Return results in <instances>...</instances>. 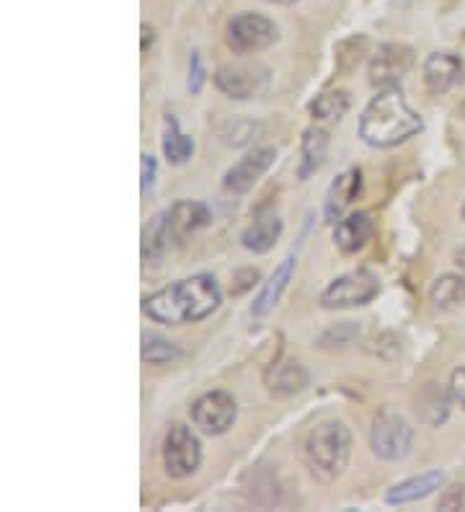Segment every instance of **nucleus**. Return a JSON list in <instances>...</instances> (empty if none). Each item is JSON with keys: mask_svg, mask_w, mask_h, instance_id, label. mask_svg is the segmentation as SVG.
<instances>
[{"mask_svg": "<svg viewBox=\"0 0 465 512\" xmlns=\"http://www.w3.org/2000/svg\"><path fill=\"white\" fill-rule=\"evenodd\" d=\"M220 303H223V293L215 277L194 275L148 295L143 300V313L155 324H197L212 316Z\"/></svg>", "mask_w": 465, "mask_h": 512, "instance_id": "obj_1", "label": "nucleus"}, {"mask_svg": "<svg viewBox=\"0 0 465 512\" xmlns=\"http://www.w3.org/2000/svg\"><path fill=\"white\" fill-rule=\"evenodd\" d=\"M424 130L422 114L409 107L398 86L380 88L360 117V138L370 148H396Z\"/></svg>", "mask_w": 465, "mask_h": 512, "instance_id": "obj_2", "label": "nucleus"}, {"mask_svg": "<svg viewBox=\"0 0 465 512\" xmlns=\"http://www.w3.org/2000/svg\"><path fill=\"white\" fill-rule=\"evenodd\" d=\"M305 458L310 471L323 481L344 474L352 458V432L339 419H323L305 438Z\"/></svg>", "mask_w": 465, "mask_h": 512, "instance_id": "obj_3", "label": "nucleus"}, {"mask_svg": "<svg viewBox=\"0 0 465 512\" xmlns=\"http://www.w3.org/2000/svg\"><path fill=\"white\" fill-rule=\"evenodd\" d=\"M370 448L380 461L398 463L414 448V427L406 417L396 412H380L372 419Z\"/></svg>", "mask_w": 465, "mask_h": 512, "instance_id": "obj_4", "label": "nucleus"}, {"mask_svg": "<svg viewBox=\"0 0 465 512\" xmlns=\"http://www.w3.org/2000/svg\"><path fill=\"white\" fill-rule=\"evenodd\" d=\"M380 282L372 275L370 269H354L347 275L336 277L329 282V288L321 293V306L329 311H339V308H360L367 306L370 300L378 298Z\"/></svg>", "mask_w": 465, "mask_h": 512, "instance_id": "obj_5", "label": "nucleus"}, {"mask_svg": "<svg viewBox=\"0 0 465 512\" xmlns=\"http://www.w3.org/2000/svg\"><path fill=\"white\" fill-rule=\"evenodd\" d=\"M202 463V443L186 425H171L163 438V466L171 479H189Z\"/></svg>", "mask_w": 465, "mask_h": 512, "instance_id": "obj_6", "label": "nucleus"}, {"mask_svg": "<svg viewBox=\"0 0 465 512\" xmlns=\"http://www.w3.org/2000/svg\"><path fill=\"white\" fill-rule=\"evenodd\" d=\"M279 32L274 21H269L261 13H238L228 24V47L236 55H254V52L267 50L277 42Z\"/></svg>", "mask_w": 465, "mask_h": 512, "instance_id": "obj_7", "label": "nucleus"}, {"mask_svg": "<svg viewBox=\"0 0 465 512\" xmlns=\"http://www.w3.org/2000/svg\"><path fill=\"white\" fill-rule=\"evenodd\" d=\"M236 417L238 404L228 391H210L192 404V422L210 438L225 435L233 427Z\"/></svg>", "mask_w": 465, "mask_h": 512, "instance_id": "obj_8", "label": "nucleus"}, {"mask_svg": "<svg viewBox=\"0 0 465 512\" xmlns=\"http://www.w3.org/2000/svg\"><path fill=\"white\" fill-rule=\"evenodd\" d=\"M414 65V52L406 44H380L370 60V83L378 88H391L406 78Z\"/></svg>", "mask_w": 465, "mask_h": 512, "instance_id": "obj_9", "label": "nucleus"}, {"mask_svg": "<svg viewBox=\"0 0 465 512\" xmlns=\"http://www.w3.org/2000/svg\"><path fill=\"white\" fill-rule=\"evenodd\" d=\"M274 161H277V150L272 145H259V148L248 150L236 166H230L225 171L223 187L230 194H246L248 189H254V184L259 182L261 176L272 169Z\"/></svg>", "mask_w": 465, "mask_h": 512, "instance_id": "obj_10", "label": "nucleus"}, {"mask_svg": "<svg viewBox=\"0 0 465 512\" xmlns=\"http://www.w3.org/2000/svg\"><path fill=\"white\" fill-rule=\"evenodd\" d=\"M264 83H267V70L259 65H220L215 73L217 91L236 101L254 99Z\"/></svg>", "mask_w": 465, "mask_h": 512, "instance_id": "obj_11", "label": "nucleus"}, {"mask_svg": "<svg viewBox=\"0 0 465 512\" xmlns=\"http://www.w3.org/2000/svg\"><path fill=\"white\" fill-rule=\"evenodd\" d=\"M465 75V60L458 52H432L424 60V83L432 94H447Z\"/></svg>", "mask_w": 465, "mask_h": 512, "instance_id": "obj_12", "label": "nucleus"}, {"mask_svg": "<svg viewBox=\"0 0 465 512\" xmlns=\"http://www.w3.org/2000/svg\"><path fill=\"white\" fill-rule=\"evenodd\" d=\"M166 218L176 244H181L184 238H189L192 233L202 231V228H207L212 223L210 207L197 200H179L176 205L168 207Z\"/></svg>", "mask_w": 465, "mask_h": 512, "instance_id": "obj_13", "label": "nucleus"}, {"mask_svg": "<svg viewBox=\"0 0 465 512\" xmlns=\"http://www.w3.org/2000/svg\"><path fill=\"white\" fill-rule=\"evenodd\" d=\"M372 236H375V220L370 213H352L334 225V244L344 256L365 249Z\"/></svg>", "mask_w": 465, "mask_h": 512, "instance_id": "obj_14", "label": "nucleus"}, {"mask_svg": "<svg viewBox=\"0 0 465 512\" xmlns=\"http://www.w3.org/2000/svg\"><path fill=\"white\" fill-rule=\"evenodd\" d=\"M442 487H445V471H424V474L411 476V479L401 481V484L388 489V492H385V502H388V505H411V502L427 500V497H432V494Z\"/></svg>", "mask_w": 465, "mask_h": 512, "instance_id": "obj_15", "label": "nucleus"}, {"mask_svg": "<svg viewBox=\"0 0 465 512\" xmlns=\"http://www.w3.org/2000/svg\"><path fill=\"white\" fill-rule=\"evenodd\" d=\"M362 192V171L360 169H349L344 174H339L334 179V184L329 187V194H326V205H323V215L329 223H339L344 210L352 205Z\"/></svg>", "mask_w": 465, "mask_h": 512, "instance_id": "obj_16", "label": "nucleus"}, {"mask_svg": "<svg viewBox=\"0 0 465 512\" xmlns=\"http://www.w3.org/2000/svg\"><path fill=\"white\" fill-rule=\"evenodd\" d=\"M269 394L277 399H290V396L300 394L308 386V370L298 363V360H279L264 375Z\"/></svg>", "mask_w": 465, "mask_h": 512, "instance_id": "obj_17", "label": "nucleus"}, {"mask_svg": "<svg viewBox=\"0 0 465 512\" xmlns=\"http://www.w3.org/2000/svg\"><path fill=\"white\" fill-rule=\"evenodd\" d=\"M282 231H285V225H282L279 215H256L254 223L241 233V246L246 251H254V254H267V251H272L277 246Z\"/></svg>", "mask_w": 465, "mask_h": 512, "instance_id": "obj_18", "label": "nucleus"}, {"mask_svg": "<svg viewBox=\"0 0 465 512\" xmlns=\"http://www.w3.org/2000/svg\"><path fill=\"white\" fill-rule=\"evenodd\" d=\"M292 275H295V256H285V259L277 264V269L272 272V277L264 282L261 293L256 295L254 306H251V313H254V316H267V313L277 306L279 300H282V295H285Z\"/></svg>", "mask_w": 465, "mask_h": 512, "instance_id": "obj_19", "label": "nucleus"}, {"mask_svg": "<svg viewBox=\"0 0 465 512\" xmlns=\"http://www.w3.org/2000/svg\"><path fill=\"white\" fill-rule=\"evenodd\" d=\"M300 169L298 179L300 182H308L310 176L321 171V166L326 163L329 156V135L321 127H308L303 132V143H300Z\"/></svg>", "mask_w": 465, "mask_h": 512, "instance_id": "obj_20", "label": "nucleus"}, {"mask_svg": "<svg viewBox=\"0 0 465 512\" xmlns=\"http://www.w3.org/2000/svg\"><path fill=\"white\" fill-rule=\"evenodd\" d=\"M429 300L437 311H453V308L465 303V277L447 272L432 282L429 288Z\"/></svg>", "mask_w": 465, "mask_h": 512, "instance_id": "obj_21", "label": "nucleus"}, {"mask_svg": "<svg viewBox=\"0 0 465 512\" xmlns=\"http://www.w3.org/2000/svg\"><path fill=\"white\" fill-rule=\"evenodd\" d=\"M450 401H453V394H450V388H442L437 383H427L422 394H419V417L427 422V425L437 427L442 425L450 414Z\"/></svg>", "mask_w": 465, "mask_h": 512, "instance_id": "obj_22", "label": "nucleus"}, {"mask_svg": "<svg viewBox=\"0 0 465 512\" xmlns=\"http://www.w3.org/2000/svg\"><path fill=\"white\" fill-rule=\"evenodd\" d=\"M174 241V233L168 228L166 213H158L155 218H150V223L143 228V259L145 262H155L161 259L168 249H171Z\"/></svg>", "mask_w": 465, "mask_h": 512, "instance_id": "obj_23", "label": "nucleus"}, {"mask_svg": "<svg viewBox=\"0 0 465 512\" xmlns=\"http://www.w3.org/2000/svg\"><path fill=\"white\" fill-rule=\"evenodd\" d=\"M163 156L171 166H184L194 156V140L184 135L179 127V119L174 114L166 117V132H163Z\"/></svg>", "mask_w": 465, "mask_h": 512, "instance_id": "obj_24", "label": "nucleus"}, {"mask_svg": "<svg viewBox=\"0 0 465 512\" xmlns=\"http://www.w3.org/2000/svg\"><path fill=\"white\" fill-rule=\"evenodd\" d=\"M140 357H143V363L148 365H168L179 360L181 350H179V344L161 337V334H143Z\"/></svg>", "mask_w": 465, "mask_h": 512, "instance_id": "obj_25", "label": "nucleus"}, {"mask_svg": "<svg viewBox=\"0 0 465 512\" xmlns=\"http://www.w3.org/2000/svg\"><path fill=\"white\" fill-rule=\"evenodd\" d=\"M349 104L352 101H349L347 91L336 88V91H326V94L318 96L313 101V107H310V114H313L316 122H334V119H341L349 112Z\"/></svg>", "mask_w": 465, "mask_h": 512, "instance_id": "obj_26", "label": "nucleus"}, {"mask_svg": "<svg viewBox=\"0 0 465 512\" xmlns=\"http://www.w3.org/2000/svg\"><path fill=\"white\" fill-rule=\"evenodd\" d=\"M367 39L365 37H352L344 39V42L336 47V68L339 70H352L354 65L360 63L362 55H365Z\"/></svg>", "mask_w": 465, "mask_h": 512, "instance_id": "obj_27", "label": "nucleus"}, {"mask_svg": "<svg viewBox=\"0 0 465 512\" xmlns=\"http://www.w3.org/2000/svg\"><path fill=\"white\" fill-rule=\"evenodd\" d=\"M437 507L445 512L465 510V484H453V487H447L445 492L440 494V502H437Z\"/></svg>", "mask_w": 465, "mask_h": 512, "instance_id": "obj_28", "label": "nucleus"}, {"mask_svg": "<svg viewBox=\"0 0 465 512\" xmlns=\"http://www.w3.org/2000/svg\"><path fill=\"white\" fill-rule=\"evenodd\" d=\"M261 280L259 269L254 267H246V269H238L236 275H233V282H230V295H243L248 290L254 288L256 282Z\"/></svg>", "mask_w": 465, "mask_h": 512, "instance_id": "obj_29", "label": "nucleus"}, {"mask_svg": "<svg viewBox=\"0 0 465 512\" xmlns=\"http://www.w3.org/2000/svg\"><path fill=\"white\" fill-rule=\"evenodd\" d=\"M202 88H205V65H202L199 50H194L189 57V94L197 96Z\"/></svg>", "mask_w": 465, "mask_h": 512, "instance_id": "obj_30", "label": "nucleus"}, {"mask_svg": "<svg viewBox=\"0 0 465 512\" xmlns=\"http://www.w3.org/2000/svg\"><path fill=\"white\" fill-rule=\"evenodd\" d=\"M155 176H158V161L150 153H143L140 156V192H143V197L153 189Z\"/></svg>", "mask_w": 465, "mask_h": 512, "instance_id": "obj_31", "label": "nucleus"}, {"mask_svg": "<svg viewBox=\"0 0 465 512\" xmlns=\"http://www.w3.org/2000/svg\"><path fill=\"white\" fill-rule=\"evenodd\" d=\"M357 334H360V329H357V326H354L352 321H344V324H339V326H336V329L326 331L321 342L329 344L331 339H334V342H339V344H349L354 337H357Z\"/></svg>", "mask_w": 465, "mask_h": 512, "instance_id": "obj_32", "label": "nucleus"}, {"mask_svg": "<svg viewBox=\"0 0 465 512\" xmlns=\"http://www.w3.org/2000/svg\"><path fill=\"white\" fill-rule=\"evenodd\" d=\"M450 394H453L455 404L465 412V368H458L450 375Z\"/></svg>", "mask_w": 465, "mask_h": 512, "instance_id": "obj_33", "label": "nucleus"}, {"mask_svg": "<svg viewBox=\"0 0 465 512\" xmlns=\"http://www.w3.org/2000/svg\"><path fill=\"white\" fill-rule=\"evenodd\" d=\"M153 29H150L148 24H143V44H140V50H143V55L145 52L150 50V47H153Z\"/></svg>", "mask_w": 465, "mask_h": 512, "instance_id": "obj_34", "label": "nucleus"}, {"mask_svg": "<svg viewBox=\"0 0 465 512\" xmlns=\"http://www.w3.org/2000/svg\"><path fill=\"white\" fill-rule=\"evenodd\" d=\"M455 264H458V267L465 272V246L458 251V254H455Z\"/></svg>", "mask_w": 465, "mask_h": 512, "instance_id": "obj_35", "label": "nucleus"}, {"mask_svg": "<svg viewBox=\"0 0 465 512\" xmlns=\"http://www.w3.org/2000/svg\"><path fill=\"white\" fill-rule=\"evenodd\" d=\"M267 3H274V6H295L300 0H267Z\"/></svg>", "mask_w": 465, "mask_h": 512, "instance_id": "obj_36", "label": "nucleus"}, {"mask_svg": "<svg viewBox=\"0 0 465 512\" xmlns=\"http://www.w3.org/2000/svg\"><path fill=\"white\" fill-rule=\"evenodd\" d=\"M463 220H465V202H463Z\"/></svg>", "mask_w": 465, "mask_h": 512, "instance_id": "obj_37", "label": "nucleus"}, {"mask_svg": "<svg viewBox=\"0 0 465 512\" xmlns=\"http://www.w3.org/2000/svg\"><path fill=\"white\" fill-rule=\"evenodd\" d=\"M463 114H465V104H463Z\"/></svg>", "mask_w": 465, "mask_h": 512, "instance_id": "obj_38", "label": "nucleus"}]
</instances>
